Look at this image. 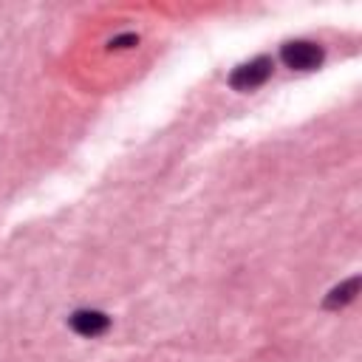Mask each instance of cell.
<instances>
[{
  "label": "cell",
  "mask_w": 362,
  "mask_h": 362,
  "mask_svg": "<svg viewBox=\"0 0 362 362\" xmlns=\"http://www.w3.org/2000/svg\"><path fill=\"white\" fill-rule=\"evenodd\" d=\"M280 59L291 71H314L322 65L325 51L320 42H311V40H288L280 48Z\"/></svg>",
  "instance_id": "6da1fadb"
},
{
  "label": "cell",
  "mask_w": 362,
  "mask_h": 362,
  "mask_svg": "<svg viewBox=\"0 0 362 362\" xmlns=\"http://www.w3.org/2000/svg\"><path fill=\"white\" fill-rule=\"evenodd\" d=\"M272 71H274L272 57H255V59L238 65V68L229 74V85H232L235 90H255V88H260V85L272 76Z\"/></svg>",
  "instance_id": "7a4b0ae2"
},
{
  "label": "cell",
  "mask_w": 362,
  "mask_h": 362,
  "mask_svg": "<svg viewBox=\"0 0 362 362\" xmlns=\"http://www.w3.org/2000/svg\"><path fill=\"white\" fill-rule=\"evenodd\" d=\"M68 322L79 337H99L110 328V317L96 311V308H79L68 317Z\"/></svg>",
  "instance_id": "3957f363"
},
{
  "label": "cell",
  "mask_w": 362,
  "mask_h": 362,
  "mask_svg": "<svg viewBox=\"0 0 362 362\" xmlns=\"http://www.w3.org/2000/svg\"><path fill=\"white\" fill-rule=\"evenodd\" d=\"M356 288H359V277L345 280L342 286H337V288H334V291L325 297V308H339V305L351 303V300L356 297Z\"/></svg>",
  "instance_id": "277c9868"
},
{
  "label": "cell",
  "mask_w": 362,
  "mask_h": 362,
  "mask_svg": "<svg viewBox=\"0 0 362 362\" xmlns=\"http://www.w3.org/2000/svg\"><path fill=\"white\" fill-rule=\"evenodd\" d=\"M136 42H139L136 34H122V37H113V40H110V48H130V45H136Z\"/></svg>",
  "instance_id": "5b68a950"
}]
</instances>
